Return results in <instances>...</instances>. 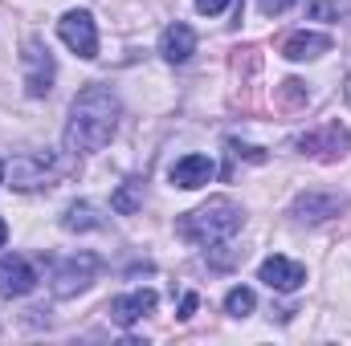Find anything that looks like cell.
Instances as JSON below:
<instances>
[{"label": "cell", "instance_id": "obj_1", "mask_svg": "<svg viewBox=\"0 0 351 346\" xmlns=\"http://www.w3.org/2000/svg\"><path fill=\"white\" fill-rule=\"evenodd\" d=\"M119 94L110 86H86L70 102V122H66V151L74 155H94L102 151L114 131H119Z\"/></svg>", "mask_w": 351, "mask_h": 346}, {"label": "cell", "instance_id": "obj_2", "mask_svg": "<svg viewBox=\"0 0 351 346\" xmlns=\"http://www.w3.org/2000/svg\"><path fill=\"white\" fill-rule=\"evenodd\" d=\"M241 224H245V212H241L229 196H213V200H204L200 208L184 212V216L176 220V232H180L188 245H221V241H229Z\"/></svg>", "mask_w": 351, "mask_h": 346}, {"label": "cell", "instance_id": "obj_3", "mask_svg": "<svg viewBox=\"0 0 351 346\" xmlns=\"http://www.w3.org/2000/svg\"><path fill=\"white\" fill-rule=\"evenodd\" d=\"M53 78H58V66H53V53L41 37H29L25 49H21V82H25V94L29 98H45L53 90Z\"/></svg>", "mask_w": 351, "mask_h": 346}, {"label": "cell", "instance_id": "obj_4", "mask_svg": "<svg viewBox=\"0 0 351 346\" xmlns=\"http://www.w3.org/2000/svg\"><path fill=\"white\" fill-rule=\"evenodd\" d=\"M94 273H98V257L94 253H74V257H62L53 265V293L58 297H74V293H82L90 289V281H94Z\"/></svg>", "mask_w": 351, "mask_h": 346}, {"label": "cell", "instance_id": "obj_5", "mask_svg": "<svg viewBox=\"0 0 351 346\" xmlns=\"http://www.w3.org/2000/svg\"><path fill=\"white\" fill-rule=\"evenodd\" d=\"M58 37L78 53V57H98V25H94V16H90L86 8H74V12H66L62 21H58Z\"/></svg>", "mask_w": 351, "mask_h": 346}, {"label": "cell", "instance_id": "obj_6", "mask_svg": "<svg viewBox=\"0 0 351 346\" xmlns=\"http://www.w3.org/2000/svg\"><path fill=\"white\" fill-rule=\"evenodd\" d=\"M8 175H12V187L16 191H33V187H45L53 175H58V159L49 151H33V155H16L8 163Z\"/></svg>", "mask_w": 351, "mask_h": 346}, {"label": "cell", "instance_id": "obj_7", "mask_svg": "<svg viewBox=\"0 0 351 346\" xmlns=\"http://www.w3.org/2000/svg\"><path fill=\"white\" fill-rule=\"evenodd\" d=\"M348 147H351V135L343 122H327V127H319V131L298 139V151L302 155H319V159H339Z\"/></svg>", "mask_w": 351, "mask_h": 346}, {"label": "cell", "instance_id": "obj_8", "mask_svg": "<svg viewBox=\"0 0 351 346\" xmlns=\"http://www.w3.org/2000/svg\"><path fill=\"white\" fill-rule=\"evenodd\" d=\"M156 302H160L156 289H131V293H119L106 314H110L114 326H135L139 318H147V314L156 310Z\"/></svg>", "mask_w": 351, "mask_h": 346}, {"label": "cell", "instance_id": "obj_9", "mask_svg": "<svg viewBox=\"0 0 351 346\" xmlns=\"http://www.w3.org/2000/svg\"><path fill=\"white\" fill-rule=\"evenodd\" d=\"M33 285H37V269L29 261L16 253L0 257V297H25L33 293Z\"/></svg>", "mask_w": 351, "mask_h": 346}, {"label": "cell", "instance_id": "obj_10", "mask_svg": "<svg viewBox=\"0 0 351 346\" xmlns=\"http://www.w3.org/2000/svg\"><path fill=\"white\" fill-rule=\"evenodd\" d=\"M258 277H262L269 289H278V293H294V289H302L306 269L290 257H265L262 269H258Z\"/></svg>", "mask_w": 351, "mask_h": 346}, {"label": "cell", "instance_id": "obj_11", "mask_svg": "<svg viewBox=\"0 0 351 346\" xmlns=\"http://www.w3.org/2000/svg\"><path fill=\"white\" fill-rule=\"evenodd\" d=\"M339 212H343V196H335V191H302V196L290 204V216L311 220V224L331 220V216H339Z\"/></svg>", "mask_w": 351, "mask_h": 346}, {"label": "cell", "instance_id": "obj_12", "mask_svg": "<svg viewBox=\"0 0 351 346\" xmlns=\"http://www.w3.org/2000/svg\"><path fill=\"white\" fill-rule=\"evenodd\" d=\"M160 53H164V62H188L192 53H196V33H192V25H184V21H176L168 25L164 33H160Z\"/></svg>", "mask_w": 351, "mask_h": 346}, {"label": "cell", "instance_id": "obj_13", "mask_svg": "<svg viewBox=\"0 0 351 346\" xmlns=\"http://www.w3.org/2000/svg\"><path fill=\"white\" fill-rule=\"evenodd\" d=\"M331 49V37L327 33H290L286 37V45H282V57L286 62H315V57H323Z\"/></svg>", "mask_w": 351, "mask_h": 346}, {"label": "cell", "instance_id": "obj_14", "mask_svg": "<svg viewBox=\"0 0 351 346\" xmlns=\"http://www.w3.org/2000/svg\"><path fill=\"white\" fill-rule=\"evenodd\" d=\"M213 175H217V168H213L208 155H184V159L172 168V183L184 187V191H192V187H204Z\"/></svg>", "mask_w": 351, "mask_h": 346}, {"label": "cell", "instance_id": "obj_15", "mask_svg": "<svg viewBox=\"0 0 351 346\" xmlns=\"http://www.w3.org/2000/svg\"><path fill=\"white\" fill-rule=\"evenodd\" d=\"M62 228L66 232H94V228H102V208L90 204V200H74L62 212Z\"/></svg>", "mask_w": 351, "mask_h": 346}, {"label": "cell", "instance_id": "obj_16", "mask_svg": "<svg viewBox=\"0 0 351 346\" xmlns=\"http://www.w3.org/2000/svg\"><path fill=\"white\" fill-rule=\"evenodd\" d=\"M110 208H114L119 216H135V212L143 208V179H127V183L110 196Z\"/></svg>", "mask_w": 351, "mask_h": 346}, {"label": "cell", "instance_id": "obj_17", "mask_svg": "<svg viewBox=\"0 0 351 346\" xmlns=\"http://www.w3.org/2000/svg\"><path fill=\"white\" fill-rule=\"evenodd\" d=\"M254 306H258V297H254V289H245V285H237V289L225 293V314H229V318H245V314H254Z\"/></svg>", "mask_w": 351, "mask_h": 346}, {"label": "cell", "instance_id": "obj_18", "mask_svg": "<svg viewBox=\"0 0 351 346\" xmlns=\"http://www.w3.org/2000/svg\"><path fill=\"white\" fill-rule=\"evenodd\" d=\"M315 21H339V4L335 0H311V8H306Z\"/></svg>", "mask_w": 351, "mask_h": 346}, {"label": "cell", "instance_id": "obj_19", "mask_svg": "<svg viewBox=\"0 0 351 346\" xmlns=\"http://www.w3.org/2000/svg\"><path fill=\"white\" fill-rule=\"evenodd\" d=\"M233 0H196V12H204V16H217V12H225Z\"/></svg>", "mask_w": 351, "mask_h": 346}, {"label": "cell", "instance_id": "obj_20", "mask_svg": "<svg viewBox=\"0 0 351 346\" xmlns=\"http://www.w3.org/2000/svg\"><path fill=\"white\" fill-rule=\"evenodd\" d=\"M290 4H298V0H258V8H262L265 16H278V12H286Z\"/></svg>", "mask_w": 351, "mask_h": 346}, {"label": "cell", "instance_id": "obj_21", "mask_svg": "<svg viewBox=\"0 0 351 346\" xmlns=\"http://www.w3.org/2000/svg\"><path fill=\"white\" fill-rule=\"evenodd\" d=\"M282 94H286L290 102H298V98H302V82H294V78H290V82H282Z\"/></svg>", "mask_w": 351, "mask_h": 346}, {"label": "cell", "instance_id": "obj_22", "mask_svg": "<svg viewBox=\"0 0 351 346\" xmlns=\"http://www.w3.org/2000/svg\"><path fill=\"white\" fill-rule=\"evenodd\" d=\"M196 314V293H184V302H180V318H192Z\"/></svg>", "mask_w": 351, "mask_h": 346}, {"label": "cell", "instance_id": "obj_23", "mask_svg": "<svg viewBox=\"0 0 351 346\" xmlns=\"http://www.w3.org/2000/svg\"><path fill=\"white\" fill-rule=\"evenodd\" d=\"M4 241H8V224L0 220V245H4Z\"/></svg>", "mask_w": 351, "mask_h": 346}, {"label": "cell", "instance_id": "obj_24", "mask_svg": "<svg viewBox=\"0 0 351 346\" xmlns=\"http://www.w3.org/2000/svg\"><path fill=\"white\" fill-rule=\"evenodd\" d=\"M4 175H8V163H4V159H0V183H4Z\"/></svg>", "mask_w": 351, "mask_h": 346}, {"label": "cell", "instance_id": "obj_25", "mask_svg": "<svg viewBox=\"0 0 351 346\" xmlns=\"http://www.w3.org/2000/svg\"><path fill=\"white\" fill-rule=\"evenodd\" d=\"M343 94H348V102H351V74H348V86H343Z\"/></svg>", "mask_w": 351, "mask_h": 346}]
</instances>
